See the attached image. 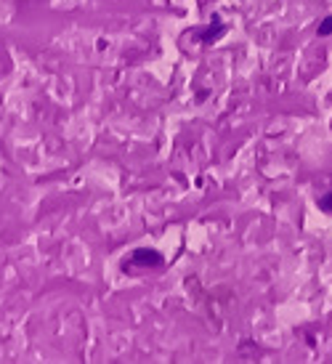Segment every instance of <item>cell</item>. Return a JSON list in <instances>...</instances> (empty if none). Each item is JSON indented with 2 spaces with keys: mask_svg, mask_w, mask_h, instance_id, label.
<instances>
[{
  "mask_svg": "<svg viewBox=\"0 0 332 364\" xmlns=\"http://www.w3.org/2000/svg\"><path fill=\"white\" fill-rule=\"evenodd\" d=\"M165 266V258H163V253H157V250H151V247H136L128 258L122 260V272H160Z\"/></svg>",
  "mask_w": 332,
  "mask_h": 364,
  "instance_id": "cell-1",
  "label": "cell"
},
{
  "mask_svg": "<svg viewBox=\"0 0 332 364\" xmlns=\"http://www.w3.org/2000/svg\"><path fill=\"white\" fill-rule=\"evenodd\" d=\"M224 32H226V24H224V22H221L218 16H213L210 27L202 32L199 38H202V43H205V46H213V43H215L218 38H224Z\"/></svg>",
  "mask_w": 332,
  "mask_h": 364,
  "instance_id": "cell-2",
  "label": "cell"
},
{
  "mask_svg": "<svg viewBox=\"0 0 332 364\" xmlns=\"http://www.w3.org/2000/svg\"><path fill=\"white\" fill-rule=\"evenodd\" d=\"M317 205H319V210H322V213L332 215V189L327 192V195H322V197L317 199Z\"/></svg>",
  "mask_w": 332,
  "mask_h": 364,
  "instance_id": "cell-3",
  "label": "cell"
},
{
  "mask_svg": "<svg viewBox=\"0 0 332 364\" xmlns=\"http://www.w3.org/2000/svg\"><path fill=\"white\" fill-rule=\"evenodd\" d=\"M317 35L319 38H327V35H332V16H324V19L319 22Z\"/></svg>",
  "mask_w": 332,
  "mask_h": 364,
  "instance_id": "cell-4",
  "label": "cell"
}]
</instances>
